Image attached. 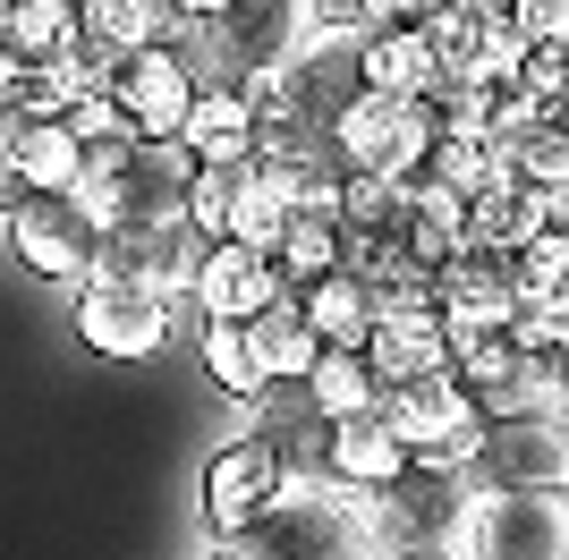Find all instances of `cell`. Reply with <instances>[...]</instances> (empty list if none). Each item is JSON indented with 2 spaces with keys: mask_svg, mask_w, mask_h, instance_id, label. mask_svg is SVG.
I'll use <instances>...</instances> for the list:
<instances>
[{
  "mask_svg": "<svg viewBox=\"0 0 569 560\" xmlns=\"http://www.w3.org/2000/svg\"><path fill=\"white\" fill-rule=\"evenodd\" d=\"M247 552L256 560H375L366 552V527H357V492L323 484V476H281V492L256 510L247 527Z\"/></svg>",
  "mask_w": 569,
  "mask_h": 560,
  "instance_id": "6da1fadb",
  "label": "cell"
},
{
  "mask_svg": "<svg viewBox=\"0 0 569 560\" xmlns=\"http://www.w3.org/2000/svg\"><path fill=\"white\" fill-rule=\"evenodd\" d=\"M94 238H102V212L86 196H18L9 204V247L34 280H86L94 272Z\"/></svg>",
  "mask_w": 569,
  "mask_h": 560,
  "instance_id": "7a4b0ae2",
  "label": "cell"
},
{
  "mask_svg": "<svg viewBox=\"0 0 569 560\" xmlns=\"http://www.w3.org/2000/svg\"><path fill=\"white\" fill-rule=\"evenodd\" d=\"M426 119H417V102H382V93H357L349 111L323 128V153H332V170L349 179V170H382V179H408V170L426 162Z\"/></svg>",
  "mask_w": 569,
  "mask_h": 560,
  "instance_id": "3957f363",
  "label": "cell"
},
{
  "mask_svg": "<svg viewBox=\"0 0 569 560\" xmlns=\"http://www.w3.org/2000/svg\"><path fill=\"white\" fill-rule=\"evenodd\" d=\"M468 560H569V501L561 492L468 501Z\"/></svg>",
  "mask_w": 569,
  "mask_h": 560,
  "instance_id": "277c9868",
  "label": "cell"
},
{
  "mask_svg": "<svg viewBox=\"0 0 569 560\" xmlns=\"http://www.w3.org/2000/svg\"><path fill=\"white\" fill-rule=\"evenodd\" d=\"M204 26H213V43H221V60H230V77L247 86V77L281 69V60L307 43L323 18H315V0H221Z\"/></svg>",
  "mask_w": 569,
  "mask_h": 560,
  "instance_id": "5b68a950",
  "label": "cell"
},
{
  "mask_svg": "<svg viewBox=\"0 0 569 560\" xmlns=\"http://www.w3.org/2000/svg\"><path fill=\"white\" fill-rule=\"evenodd\" d=\"M569 476V450H561V424H485L476 459L459 467V484L485 501V492H561Z\"/></svg>",
  "mask_w": 569,
  "mask_h": 560,
  "instance_id": "8992f818",
  "label": "cell"
},
{
  "mask_svg": "<svg viewBox=\"0 0 569 560\" xmlns=\"http://www.w3.org/2000/svg\"><path fill=\"white\" fill-rule=\"evenodd\" d=\"M77 340L102 357H153L170 340V298L137 280H77Z\"/></svg>",
  "mask_w": 569,
  "mask_h": 560,
  "instance_id": "52a82bcc",
  "label": "cell"
},
{
  "mask_svg": "<svg viewBox=\"0 0 569 560\" xmlns=\"http://www.w3.org/2000/svg\"><path fill=\"white\" fill-rule=\"evenodd\" d=\"M281 450L256 442V433H230V442L213 450V467H204V518H213V543H238L247 527H256V510L281 492Z\"/></svg>",
  "mask_w": 569,
  "mask_h": 560,
  "instance_id": "ba28073f",
  "label": "cell"
},
{
  "mask_svg": "<svg viewBox=\"0 0 569 560\" xmlns=\"http://www.w3.org/2000/svg\"><path fill=\"white\" fill-rule=\"evenodd\" d=\"M102 93L119 102V119H128V137H153V144H170L179 128H188V102H196V86H188V69L170 60L162 43H144V51H128L111 77H102Z\"/></svg>",
  "mask_w": 569,
  "mask_h": 560,
  "instance_id": "9c48e42d",
  "label": "cell"
},
{
  "mask_svg": "<svg viewBox=\"0 0 569 560\" xmlns=\"http://www.w3.org/2000/svg\"><path fill=\"white\" fill-rule=\"evenodd\" d=\"M281 298H298V289L263 256H247V247H204V263L188 280V306L204 323H256L263 306H281Z\"/></svg>",
  "mask_w": 569,
  "mask_h": 560,
  "instance_id": "30bf717a",
  "label": "cell"
},
{
  "mask_svg": "<svg viewBox=\"0 0 569 560\" xmlns=\"http://www.w3.org/2000/svg\"><path fill=\"white\" fill-rule=\"evenodd\" d=\"M188 179H196V162H188V144H179V137H170V144L137 137V144H128V170H119L111 196H102V221H179Z\"/></svg>",
  "mask_w": 569,
  "mask_h": 560,
  "instance_id": "8fae6325",
  "label": "cell"
},
{
  "mask_svg": "<svg viewBox=\"0 0 569 560\" xmlns=\"http://www.w3.org/2000/svg\"><path fill=\"white\" fill-rule=\"evenodd\" d=\"M162 26H170L162 0H77V43H69V60L102 86V77H111L128 51H144Z\"/></svg>",
  "mask_w": 569,
  "mask_h": 560,
  "instance_id": "7c38bea8",
  "label": "cell"
},
{
  "mask_svg": "<svg viewBox=\"0 0 569 560\" xmlns=\"http://www.w3.org/2000/svg\"><path fill=\"white\" fill-rule=\"evenodd\" d=\"M400 467H408V450L391 442V424H382L375 408H366V417L323 424V450H315V476H323V484H340V492H382Z\"/></svg>",
  "mask_w": 569,
  "mask_h": 560,
  "instance_id": "4fadbf2b",
  "label": "cell"
},
{
  "mask_svg": "<svg viewBox=\"0 0 569 560\" xmlns=\"http://www.w3.org/2000/svg\"><path fill=\"white\" fill-rule=\"evenodd\" d=\"M545 230H561V196L493 187V196H476V204H468V230H459V247H468V256H493V263H510L519 247H536Z\"/></svg>",
  "mask_w": 569,
  "mask_h": 560,
  "instance_id": "5bb4252c",
  "label": "cell"
},
{
  "mask_svg": "<svg viewBox=\"0 0 569 560\" xmlns=\"http://www.w3.org/2000/svg\"><path fill=\"white\" fill-rule=\"evenodd\" d=\"M357 357H366V373H375V391L451 373V357H442V314H375V331H366Z\"/></svg>",
  "mask_w": 569,
  "mask_h": 560,
  "instance_id": "9a60e30c",
  "label": "cell"
},
{
  "mask_svg": "<svg viewBox=\"0 0 569 560\" xmlns=\"http://www.w3.org/2000/svg\"><path fill=\"white\" fill-rule=\"evenodd\" d=\"M69 43H77V0H9V18H0V77L51 69V60H69Z\"/></svg>",
  "mask_w": 569,
  "mask_h": 560,
  "instance_id": "2e32d148",
  "label": "cell"
},
{
  "mask_svg": "<svg viewBox=\"0 0 569 560\" xmlns=\"http://www.w3.org/2000/svg\"><path fill=\"white\" fill-rule=\"evenodd\" d=\"M238 340H247V366H256V382H307V366L323 349H315L307 314H298V298L263 306L256 323H238Z\"/></svg>",
  "mask_w": 569,
  "mask_h": 560,
  "instance_id": "e0dca14e",
  "label": "cell"
},
{
  "mask_svg": "<svg viewBox=\"0 0 569 560\" xmlns=\"http://www.w3.org/2000/svg\"><path fill=\"white\" fill-rule=\"evenodd\" d=\"M179 144H188L196 170H238L247 153H256V119H247V102H238V93H196Z\"/></svg>",
  "mask_w": 569,
  "mask_h": 560,
  "instance_id": "ac0fdd59",
  "label": "cell"
},
{
  "mask_svg": "<svg viewBox=\"0 0 569 560\" xmlns=\"http://www.w3.org/2000/svg\"><path fill=\"white\" fill-rule=\"evenodd\" d=\"M298 314H307L315 349H366V331H375V298L357 272H323L315 289H298Z\"/></svg>",
  "mask_w": 569,
  "mask_h": 560,
  "instance_id": "d6986e66",
  "label": "cell"
},
{
  "mask_svg": "<svg viewBox=\"0 0 569 560\" xmlns=\"http://www.w3.org/2000/svg\"><path fill=\"white\" fill-rule=\"evenodd\" d=\"M272 272L289 289H315L323 272H340V212L332 204H289L281 247H272Z\"/></svg>",
  "mask_w": 569,
  "mask_h": 560,
  "instance_id": "ffe728a7",
  "label": "cell"
},
{
  "mask_svg": "<svg viewBox=\"0 0 569 560\" xmlns=\"http://www.w3.org/2000/svg\"><path fill=\"white\" fill-rule=\"evenodd\" d=\"M0 162H9V179H18L26 196H69V187H77V144H69V128H34V119H18V128H9V144H0Z\"/></svg>",
  "mask_w": 569,
  "mask_h": 560,
  "instance_id": "44dd1931",
  "label": "cell"
},
{
  "mask_svg": "<svg viewBox=\"0 0 569 560\" xmlns=\"http://www.w3.org/2000/svg\"><path fill=\"white\" fill-rule=\"evenodd\" d=\"M357 69H366V93H382V102H417V93L433 86V60L417 34H357Z\"/></svg>",
  "mask_w": 569,
  "mask_h": 560,
  "instance_id": "7402d4cb",
  "label": "cell"
},
{
  "mask_svg": "<svg viewBox=\"0 0 569 560\" xmlns=\"http://www.w3.org/2000/svg\"><path fill=\"white\" fill-rule=\"evenodd\" d=\"M298 391H307V408L323 424H340V417H366V408H375V373H366V357H357V349H323Z\"/></svg>",
  "mask_w": 569,
  "mask_h": 560,
  "instance_id": "603a6c76",
  "label": "cell"
},
{
  "mask_svg": "<svg viewBox=\"0 0 569 560\" xmlns=\"http://www.w3.org/2000/svg\"><path fill=\"white\" fill-rule=\"evenodd\" d=\"M408 34L426 43L433 77H468V69H476V9H468V0H451V9H433V18H417Z\"/></svg>",
  "mask_w": 569,
  "mask_h": 560,
  "instance_id": "cb8c5ba5",
  "label": "cell"
},
{
  "mask_svg": "<svg viewBox=\"0 0 569 560\" xmlns=\"http://www.w3.org/2000/svg\"><path fill=\"white\" fill-rule=\"evenodd\" d=\"M501 340H510V349H519L527 366H561V340H569V298H536V306H519Z\"/></svg>",
  "mask_w": 569,
  "mask_h": 560,
  "instance_id": "d4e9b609",
  "label": "cell"
},
{
  "mask_svg": "<svg viewBox=\"0 0 569 560\" xmlns=\"http://www.w3.org/2000/svg\"><path fill=\"white\" fill-rule=\"evenodd\" d=\"M561 280H569V230H545L536 247H519V256H510V289H519V306L561 298Z\"/></svg>",
  "mask_w": 569,
  "mask_h": 560,
  "instance_id": "484cf974",
  "label": "cell"
},
{
  "mask_svg": "<svg viewBox=\"0 0 569 560\" xmlns=\"http://www.w3.org/2000/svg\"><path fill=\"white\" fill-rule=\"evenodd\" d=\"M196 357H204V373H213V382L238 399V408L263 391L256 366H247V340H238V323H204V331H196Z\"/></svg>",
  "mask_w": 569,
  "mask_h": 560,
  "instance_id": "4316f807",
  "label": "cell"
},
{
  "mask_svg": "<svg viewBox=\"0 0 569 560\" xmlns=\"http://www.w3.org/2000/svg\"><path fill=\"white\" fill-rule=\"evenodd\" d=\"M510 93H519L536 119H561V93H569V77H561V43L527 51V60H519V86H510Z\"/></svg>",
  "mask_w": 569,
  "mask_h": 560,
  "instance_id": "83f0119b",
  "label": "cell"
},
{
  "mask_svg": "<svg viewBox=\"0 0 569 560\" xmlns=\"http://www.w3.org/2000/svg\"><path fill=\"white\" fill-rule=\"evenodd\" d=\"M60 128H69V144H111V137H128V119H119V102H111L102 86H86V93H77Z\"/></svg>",
  "mask_w": 569,
  "mask_h": 560,
  "instance_id": "f1b7e54d",
  "label": "cell"
},
{
  "mask_svg": "<svg viewBox=\"0 0 569 560\" xmlns=\"http://www.w3.org/2000/svg\"><path fill=\"white\" fill-rule=\"evenodd\" d=\"M510 26H519L527 51H545V43L569 34V0H510Z\"/></svg>",
  "mask_w": 569,
  "mask_h": 560,
  "instance_id": "f546056e",
  "label": "cell"
},
{
  "mask_svg": "<svg viewBox=\"0 0 569 560\" xmlns=\"http://www.w3.org/2000/svg\"><path fill=\"white\" fill-rule=\"evenodd\" d=\"M18 196H26V187L9 179V162H0V221H9V204H18Z\"/></svg>",
  "mask_w": 569,
  "mask_h": 560,
  "instance_id": "4dcf8cb0",
  "label": "cell"
},
{
  "mask_svg": "<svg viewBox=\"0 0 569 560\" xmlns=\"http://www.w3.org/2000/svg\"><path fill=\"white\" fill-rule=\"evenodd\" d=\"M204 560H256V552H247V543H213Z\"/></svg>",
  "mask_w": 569,
  "mask_h": 560,
  "instance_id": "1f68e13d",
  "label": "cell"
},
{
  "mask_svg": "<svg viewBox=\"0 0 569 560\" xmlns=\"http://www.w3.org/2000/svg\"><path fill=\"white\" fill-rule=\"evenodd\" d=\"M9 128H18V119H9V102H0V144H9Z\"/></svg>",
  "mask_w": 569,
  "mask_h": 560,
  "instance_id": "d6a6232c",
  "label": "cell"
},
{
  "mask_svg": "<svg viewBox=\"0 0 569 560\" xmlns=\"http://www.w3.org/2000/svg\"><path fill=\"white\" fill-rule=\"evenodd\" d=\"M0 18H9V0H0Z\"/></svg>",
  "mask_w": 569,
  "mask_h": 560,
  "instance_id": "836d02e7",
  "label": "cell"
}]
</instances>
